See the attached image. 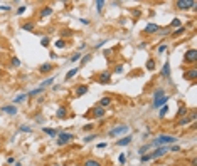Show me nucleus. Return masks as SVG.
Instances as JSON below:
<instances>
[{"instance_id": "1", "label": "nucleus", "mask_w": 197, "mask_h": 166, "mask_svg": "<svg viewBox=\"0 0 197 166\" xmlns=\"http://www.w3.org/2000/svg\"><path fill=\"white\" fill-rule=\"evenodd\" d=\"M177 141V136H172V134H158L157 138H153V141L150 143L152 148H160V146H168L174 144Z\"/></svg>"}, {"instance_id": "2", "label": "nucleus", "mask_w": 197, "mask_h": 166, "mask_svg": "<svg viewBox=\"0 0 197 166\" xmlns=\"http://www.w3.org/2000/svg\"><path fill=\"white\" fill-rule=\"evenodd\" d=\"M175 8H177V10H189V8L195 10L197 2L195 0H177V2H175Z\"/></svg>"}, {"instance_id": "3", "label": "nucleus", "mask_w": 197, "mask_h": 166, "mask_svg": "<svg viewBox=\"0 0 197 166\" xmlns=\"http://www.w3.org/2000/svg\"><path fill=\"white\" fill-rule=\"evenodd\" d=\"M184 62L192 65V67L195 65V62H197V51L195 49H187L185 54H184Z\"/></svg>"}, {"instance_id": "4", "label": "nucleus", "mask_w": 197, "mask_h": 166, "mask_svg": "<svg viewBox=\"0 0 197 166\" xmlns=\"http://www.w3.org/2000/svg\"><path fill=\"white\" fill-rule=\"evenodd\" d=\"M73 139H74L73 133H64V131L57 133V146H66L69 141H73Z\"/></svg>"}, {"instance_id": "5", "label": "nucleus", "mask_w": 197, "mask_h": 166, "mask_svg": "<svg viewBox=\"0 0 197 166\" xmlns=\"http://www.w3.org/2000/svg\"><path fill=\"white\" fill-rule=\"evenodd\" d=\"M167 153H168V146H160V148H155L148 154H150V159H158V158H164Z\"/></svg>"}, {"instance_id": "6", "label": "nucleus", "mask_w": 197, "mask_h": 166, "mask_svg": "<svg viewBox=\"0 0 197 166\" xmlns=\"http://www.w3.org/2000/svg\"><path fill=\"white\" fill-rule=\"evenodd\" d=\"M128 129H130V128H128L126 124H120V126L113 128V129L109 131V133H108V136H111V138H115V136H121V134L128 133Z\"/></svg>"}, {"instance_id": "7", "label": "nucleus", "mask_w": 197, "mask_h": 166, "mask_svg": "<svg viewBox=\"0 0 197 166\" xmlns=\"http://www.w3.org/2000/svg\"><path fill=\"white\" fill-rule=\"evenodd\" d=\"M158 32H160V25L153 24V22L147 24L145 29H143V34H145V35H155V34H158Z\"/></svg>"}, {"instance_id": "8", "label": "nucleus", "mask_w": 197, "mask_h": 166, "mask_svg": "<svg viewBox=\"0 0 197 166\" xmlns=\"http://www.w3.org/2000/svg\"><path fill=\"white\" fill-rule=\"evenodd\" d=\"M184 79L195 82V79H197V69H195V65H194V67H190V69H187L185 72H184Z\"/></svg>"}, {"instance_id": "9", "label": "nucleus", "mask_w": 197, "mask_h": 166, "mask_svg": "<svg viewBox=\"0 0 197 166\" xmlns=\"http://www.w3.org/2000/svg\"><path fill=\"white\" fill-rule=\"evenodd\" d=\"M170 101V98H168L167 94H165L164 98H158V99H153V108L155 109H160V108H164V106H167V102Z\"/></svg>"}, {"instance_id": "10", "label": "nucleus", "mask_w": 197, "mask_h": 166, "mask_svg": "<svg viewBox=\"0 0 197 166\" xmlns=\"http://www.w3.org/2000/svg\"><path fill=\"white\" fill-rule=\"evenodd\" d=\"M52 69H54V64H52V62H44V64L39 65V72L40 74H49Z\"/></svg>"}, {"instance_id": "11", "label": "nucleus", "mask_w": 197, "mask_h": 166, "mask_svg": "<svg viewBox=\"0 0 197 166\" xmlns=\"http://www.w3.org/2000/svg\"><path fill=\"white\" fill-rule=\"evenodd\" d=\"M109 81H111V72H109V71H105V72H101L98 76V82L99 84H108Z\"/></svg>"}, {"instance_id": "12", "label": "nucleus", "mask_w": 197, "mask_h": 166, "mask_svg": "<svg viewBox=\"0 0 197 166\" xmlns=\"http://www.w3.org/2000/svg\"><path fill=\"white\" fill-rule=\"evenodd\" d=\"M111 101H113V99H111V96H103V98L99 99L98 106H99V108H103V109H106L109 104H111Z\"/></svg>"}, {"instance_id": "13", "label": "nucleus", "mask_w": 197, "mask_h": 166, "mask_svg": "<svg viewBox=\"0 0 197 166\" xmlns=\"http://www.w3.org/2000/svg\"><path fill=\"white\" fill-rule=\"evenodd\" d=\"M56 118H57V119H66V118H67V108H64V106L57 108V111H56Z\"/></svg>"}, {"instance_id": "14", "label": "nucleus", "mask_w": 197, "mask_h": 166, "mask_svg": "<svg viewBox=\"0 0 197 166\" xmlns=\"http://www.w3.org/2000/svg\"><path fill=\"white\" fill-rule=\"evenodd\" d=\"M52 7L51 5H44L42 8H40V18H46V17H49V15H52Z\"/></svg>"}, {"instance_id": "15", "label": "nucleus", "mask_w": 197, "mask_h": 166, "mask_svg": "<svg viewBox=\"0 0 197 166\" xmlns=\"http://www.w3.org/2000/svg\"><path fill=\"white\" fill-rule=\"evenodd\" d=\"M133 141V138L131 136H125V138H120V139L116 141V146H121V148H125V146H128Z\"/></svg>"}, {"instance_id": "16", "label": "nucleus", "mask_w": 197, "mask_h": 166, "mask_svg": "<svg viewBox=\"0 0 197 166\" xmlns=\"http://www.w3.org/2000/svg\"><path fill=\"white\" fill-rule=\"evenodd\" d=\"M81 166H103V163L99 159H95V158H88L86 161L83 163Z\"/></svg>"}, {"instance_id": "17", "label": "nucleus", "mask_w": 197, "mask_h": 166, "mask_svg": "<svg viewBox=\"0 0 197 166\" xmlns=\"http://www.w3.org/2000/svg\"><path fill=\"white\" fill-rule=\"evenodd\" d=\"M2 111H4L5 114H10V116H15V114H17V108H15L14 104L4 106V108H2Z\"/></svg>"}, {"instance_id": "18", "label": "nucleus", "mask_w": 197, "mask_h": 166, "mask_svg": "<svg viewBox=\"0 0 197 166\" xmlns=\"http://www.w3.org/2000/svg\"><path fill=\"white\" fill-rule=\"evenodd\" d=\"M162 77H165V79H168V77H170V64H168V62H165L164 64V67H162Z\"/></svg>"}, {"instance_id": "19", "label": "nucleus", "mask_w": 197, "mask_h": 166, "mask_svg": "<svg viewBox=\"0 0 197 166\" xmlns=\"http://www.w3.org/2000/svg\"><path fill=\"white\" fill-rule=\"evenodd\" d=\"M185 30H187V27H179V29H175L174 30V32H172L170 34V37H174V39H177V37H180V35H184V32H185Z\"/></svg>"}, {"instance_id": "20", "label": "nucleus", "mask_w": 197, "mask_h": 166, "mask_svg": "<svg viewBox=\"0 0 197 166\" xmlns=\"http://www.w3.org/2000/svg\"><path fill=\"white\" fill-rule=\"evenodd\" d=\"M86 92H88V86H84V84H81V86H76V96H78V98L84 96Z\"/></svg>"}, {"instance_id": "21", "label": "nucleus", "mask_w": 197, "mask_h": 166, "mask_svg": "<svg viewBox=\"0 0 197 166\" xmlns=\"http://www.w3.org/2000/svg\"><path fill=\"white\" fill-rule=\"evenodd\" d=\"M190 121H192V119H190L189 116H184V118H179V121H177V126H179V128L187 126V124H189Z\"/></svg>"}, {"instance_id": "22", "label": "nucleus", "mask_w": 197, "mask_h": 166, "mask_svg": "<svg viewBox=\"0 0 197 166\" xmlns=\"http://www.w3.org/2000/svg\"><path fill=\"white\" fill-rule=\"evenodd\" d=\"M27 101V92H24V94H19L17 98L14 99V104H22V102H26Z\"/></svg>"}, {"instance_id": "23", "label": "nucleus", "mask_w": 197, "mask_h": 166, "mask_svg": "<svg viewBox=\"0 0 197 166\" xmlns=\"http://www.w3.org/2000/svg\"><path fill=\"white\" fill-rule=\"evenodd\" d=\"M54 81H56V77L52 76V77H49V79L42 81V82H40V86H39V87H42V89H46V87H47V86H52V84H54Z\"/></svg>"}, {"instance_id": "24", "label": "nucleus", "mask_w": 197, "mask_h": 166, "mask_svg": "<svg viewBox=\"0 0 197 166\" xmlns=\"http://www.w3.org/2000/svg\"><path fill=\"white\" fill-rule=\"evenodd\" d=\"M189 114V109H187V106H180L179 108V111H177V118H184V116H187Z\"/></svg>"}, {"instance_id": "25", "label": "nucleus", "mask_w": 197, "mask_h": 166, "mask_svg": "<svg viewBox=\"0 0 197 166\" xmlns=\"http://www.w3.org/2000/svg\"><path fill=\"white\" fill-rule=\"evenodd\" d=\"M46 89H42V87H37V89H32L29 94H27V98H36V96H39V94H42Z\"/></svg>"}, {"instance_id": "26", "label": "nucleus", "mask_w": 197, "mask_h": 166, "mask_svg": "<svg viewBox=\"0 0 197 166\" xmlns=\"http://www.w3.org/2000/svg\"><path fill=\"white\" fill-rule=\"evenodd\" d=\"M179 27H182V20L175 17L174 20L170 22V27H168V29H179Z\"/></svg>"}, {"instance_id": "27", "label": "nucleus", "mask_w": 197, "mask_h": 166, "mask_svg": "<svg viewBox=\"0 0 197 166\" xmlns=\"http://www.w3.org/2000/svg\"><path fill=\"white\" fill-rule=\"evenodd\" d=\"M164 96H165V89H164V87H158V89H155V92H153V99L164 98Z\"/></svg>"}, {"instance_id": "28", "label": "nucleus", "mask_w": 197, "mask_h": 166, "mask_svg": "<svg viewBox=\"0 0 197 166\" xmlns=\"http://www.w3.org/2000/svg\"><path fill=\"white\" fill-rule=\"evenodd\" d=\"M22 29L24 30H34L36 29V24H34V22H24V24H22Z\"/></svg>"}, {"instance_id": "29", "label": "nucleus", "mask_w": 197, "mask_h": 166, "mask_svg": "<svg viewBox=\"0 0 197 166\" xmlns=\"http://www.w3.org/2000/svg\"><path fill=\"white\" fill-rule=\"evenodd\" d=\"M78 72H79V69H78V67H74V69H71L69 72L66 74V81H69V79H73V77H74V76H76V74H78Z\"/></svg>"}, {"instance_id": "30", "label": "nucleus", "mask_w": 197, "mask_h": 166, "mask_svg": "<svg viewBox=\"0 0 197 166\" xmlns=\"http://www.w3.org/2000/svg\"><path fill=\"white\" fill-rule=\"evenodd\" d=\"M54 45L57 47V49H66V45H67V44H66L64 39H57V40L54 42Z\"/></svg>"}, {"instance_id": "31", "label": "nucleus", "mask_w": 197, "mask_h": 166, "mask_svg": "<svg viewBox=\"0 0 197 166\" xmlns=\"http://www.w3.org/2000/svg\"><path fill=\"white\" fill-rule=\"evenodd\" d=\"M155 67H157L155 61H153V59H148V61H147V71H155Z\"/></svg>"}, {"instance_id": "32", "label": "nucleus", "mask_w": 197, "mask_h": 166, "mask_svg": "<svg viewBox=\"0 0 197 166\" xmlns=\"http://www.w3.org/2000/svg\"><path fill=\"white\" fill-rule=\"evenodd\" d=\"M150 148H152V144H142V146L138 148V154H140V156H142V154H145V153L148 151Z\"/></svg>"}, {"instance_id": "33", "label": "nucleus", "mask_w": 197, "mask_h": 166, "mask_svg": "<svg viewBox=\"0 0 197 166\" xmlns=\"http://www.w3.org/2000/svg\"><path fill=\"white\" fill-rule=\"evenodd\" d=\"M73 30H71V29H62L61 30V37H62V39H64V37H73Z\"/></svg>"}, {"instance_id": "34", "label": "nucleus", "mask_w": 197, "mask_h": 166, "mask_svg": "<svg viewBox=\"0 0 197 166\" xmlns=\"http://www.w3.org/2000/svg\"><path fill=\"white\" fill-rule=\"evenodd\" d=\"M42 131L46 134H49V136H57V131L52 129V128H42Z\"/></svg>"}, {"instance_id": "35", "label": "nucleus", "mask_w": 197, "mask_h": 166, "mask_svg": "<svg viewBox=\"0 0 197 166\" xmlns=\"http://www.w3.org/2000/svg\"><path fill=\"white\" fill-rule=\"evenodd\" d=\"M167 111H168V108H167V106L160 108V109H158V118H160V119H164L165 116H167Z\"/></svg>"}, {"instance_id": "36", "label": "nucleus", "mask_w": 197, "mask_h": 166, "mask_svg": "<svg viewBox=\"0 0 197 166\" xmlns=\"http://www.w3.org/2000/svg\"><path fill=\"white\" fill-rule=\"evenodd\" d=\"M148 161H152V159H150V154H148V153H145V154L140 156V163H142V164H145V163H148Z\"/></svg>"}, {"instance_id": "37", "label": "nucleus", "mask_w": 197, "mask_h": 166, "mask_svg": "<svg viewBox=\"0 0 197 166\" xmlns=\"http://www.w3.org/2000/svg\"><path fill=\"white\" fill-rule=\"evenodd\" d=\"M81 57H83V55H81V52H76V54L71 55L69 62H78V61H81Z\"/></svg>"}, {"instance_id": "38", "label": "nucleus", "mask_w": 197, "mask_h": 166, "mask_svg": "<svg viewBox=\"0 0 197 166\" xmlns=\"http://www.w3.org/2000/svg\"><path fill=\"white\" fill-rule=\"evenodd\" d=\"M19 131H20V133H30V126H27V124H20V126H19Z\"/></svg>"}, {"instance_id": "39", "label": "nucleus", "mask_w": 197, "mask_h": 166, "mask_svg": "<svg viewBox=\"0 0 197 166\" xmlns=\"http://www.w3.org/2000/svg\"><path fill=\"white\" fill-rule=\"evenodd\" d=\"M10 64H12V67H20V59H19V57H12Z\"/></svg>"}, {"instance_id": "40", "label": "nucleus", "mask_w": 197, "mask_h": 166, "mask_svg": "<svg viewBox=\"0 0 197 166\" xmlns=\"http://www.w3.org/2000/svg\"><path fill=\"white\" fill-rule=\"evenodd\" d=\"M103 7H105V0H98V2H96V10L101 12Z\"/></svg>"}, {"instance_id": "41", "label": "nucleus", "mask_w": 197, "mask_h": 166, "mask_svg": "<svg viewBox=\"0 0 197 166\" xmlns=\"http://www.w3.org/2000/svg\"><path fill=\"white\" fill-rule=\"evenodd\" d=\"M121 72H123V65L118 64V65H115V71L111 74H121Z\"/></svg>"}, {"instance_id": "42", "label": "nucleus", "mask_w": 197, "mask_h": 166, "mask_svg": "<svg viewBox=\"0 0 197 166\" xmlns=\"http://www.w3.org/2000/svg\"><path fill=\"white\" fill-rule=\"evenodd\" d=\"M96 138H98V134H89V136L84 138V143H91L93 139H96Z\"/></svg>"}, {"instance_id": "43", "label": "nucleus", "mask_w": 197, "mask_h": 166, "mask_svg": "<svg viewBox=\"0 0 197 166\" xmlns=\"http://www.w3.org/2000/svg\"><path fill=\"white\" fill-rule=\"evenodd\" d=\"M83 129L86 131V133H89V131H93V129H95V124H93V123H88L86 126L83 128Z\"/></svg>"}, {"instance_id": "44", "label": "nucleus", "mask_w": 197, "mask_h": 166, "mask_svg": "<svg viewBox=\"0 0 197 166\" xmlns=\"http://www.w3.org/2000/svg\"><path fill=\"white\" fill-rule=\"evenodd\" d=\"M165 51H167V45H165V44H162V45H158V49H157V52H158V54H164Z\"/></svg>"}, {"instance_id": "45", "label": "nucleus", "mask_w": 197, "mask_h": 166, "mask_svg": "<svg viewBox=\"0 0 197 166\" xmlns=\"http://www.w3.org/2000/svg\"><path fill=\"white\" fill-rule=\"evenodd\" d=\"M49 42H51V40H49V37H42V40H40L42 47H47V45H49Z\"/></svg>"}, {"instance_id": "46", "label": "nucleus", "mask_w": 197, "mask_h": 166, "mask_svg": "<svg viewBox=\"0 0 197 166\" xmlns=\"http://www.w3.org/2000/svg\"><path fill=\"white\" fill-rule=\"evenodd\" d=\"M81 59H83V61H81V62H83V64H88V62L91 61V54H86V55H84V57H81Z\"/></svg>"}, {"instance_id": "47", "label": "nucleus", "mask_w": 197, "mask_h": 166, "mask_svg": "<svg viewBox=\"0 0 197 166\" xmlns=\"http://www.w3.org/2000/svg\"><path fill=\"white\" fill-rule=\"evenodd\" d=\"M26 10H27V5H22V7H19V8H17V15H22Z\"/></svg>"}, {"instance_id": "48", "label": "nucleus", "mask_w": 197, "mask_h": 166, "mask_svg": "<svg viewBox=\"0 0 197 166\" xmlns=\"http://www.w3.org/2000/svg\"><path fill=\"white\" fill-rule=\"evenodd\" d=\"M170 34H172V32H170V29H164V30L160 29V32H158V35H170Z\"/></svg>"}, {"instance_id": "49", "label": "nucleus", "mask_w": 197, "mask_h": 166, "mask_svg": "<svg viewBox=\"0 0 197 166\" xmlns=\"http://www.w3.org/2000/svg\"><path fill=\"white\" fill-rule=\"evenodd\" d=\"M7 164H9V166L15 164V158H14V156H9V158H7Z\"/></svg>"}, {"instance_id": "50", "label": "nucleus", "mask_w": 197, "mask_h": 166, "mask_svg": "<svg viewBox=\"0 0 197 166\" xmlns=\"http://www.w3.org/2000/svg\"><path fill=\"white\" fill-rule=\"evenodd\" d=\"M168 151H174V153H179V151H180V146H168Z\"/></svg>"}, {"instance_id": "51", "label": "nucleus", "mask_w": 197, "mask_h": 166, "mask_svg": "<svg viewBox=\"0 0 197 166\" xmlns=\"http://www.w3.org/2000/svg\"><path fill=\"white\" fill-rule=\"evenodd\" d=\"M0 10L9 12V10H12V7H10V5H0Z\"/></svg>"}, {"instance_id": "52", "label": "nucleus", "mask_w": 197, "mask_h": 166, "mask_svg": "<svg viewBox=\"0 0 197 166\" xmlns=\"http://www.w3.org/2000/svg\"><path fill=\"white\" fill-rule=\"evenodd\" d=\"M118 161H120V164H125V161H126V158H125V154H120V158H118Z\"/></svg>"}, {"instance_id": "53", "label": "nucleus", "mask_w": 197, "mask_h": 166, "mask_svg": "<svg viewBox=\"0 0 197 166\" xmlns=\"http://www.w3.org/2000/svg\"><path fill=\"white\" fill-rule=\"evenodd\" d=\"M105 42H106V40H101V42H98V44L95 45V49H101V47L105 45Z\"/></svg>"}, {"instance_id": "54", "label": "nucleus", "mask_w": 197, "mask_h": 166, "mask_svg": "<svg viewBox=\"0 0 197 166\" xmlns=\"http://www.w3.org/2000/svg\"><path fill=\"white\" fill-rule=\"evenodd\" d=\"M106 146H108V143L105 141V143H99V144L96 146V148H98V149H103V148H106Z\"/></svg>"}, {"instance_id": "55", "label": "nucleus", "mask_w": 197, "mask_h": 166, "mask_svg": "<svg viewBox=\"0 0 197 166\" xmlns=\"http://www.w3.org/2000/svg\"><path fill=\"white\" fill-rule=\"evenodd\" d=\"M79 20H81V24H83V25H89V24H91L88 18H79Z\"/></svg>"}, {"instance_id": "56", "label": "nucleus", "mask_w": 197, "mask_h": 166, "mask_svg": "<svg viewBox=\"0 0 197 166\" xmlns=\"http://www.w3.org/2000/svg\"><path fill=\"white\" fill-rule=\"evenodd\" d=\"M105 55H106V57H109V55H111V49H105Z\"/></svg>"}, {"instance_id": "57", "label": "nucleus", "mask_w": 197, "mask_h": 166, "mask_svg": "<svg viewBox=\"0 0 197 166\" xmlns=\"http://www.w3.org/2000/svg\"><path fill=\"white\" fill-rule=\"evenodd\" d=\"M36 121H37L39 124H42V123H44V118H40V116H39V118H36Z\"/></svg>"}, {"instance_id": "58", "label": "nucleus", "mask_w": 197, "mask_h": 166, "mask_svg": "<svg viewBox=\"0 0 197 166\" xmlns=\"http://www.w3.org/2000/svg\"><path fill=\"white\" fill-rule=\"evenodd\" d=\"M74 166H81V164H74Z\"/></svg>"}, {"instance_id": "59", "label": "nucleus", "mask_w": 197, "mask_h": 166, "mask_svg": "<svg viewBox=\"0 0 197 166\" xmlns=\"http://www.w3.org/2000/svg\"><path fill=\"white\" fill-rule=\"evenodd\" d=\"M56 166H59V164H56Z\"/></svg>"}, {"instance_id": "60", "label": "nucleus", "mask_w": 197, "mask_h": 166, "mask_svg": "<svg viewBox=\"0 0 197 166\" xmlns=\"http://www.w3.org/2000/svg\"><path fill=\"white\" fill-rule=\"evenodd\" d=\"M12 166H15V164H12Z\"/></svg>"}]
</instances>
